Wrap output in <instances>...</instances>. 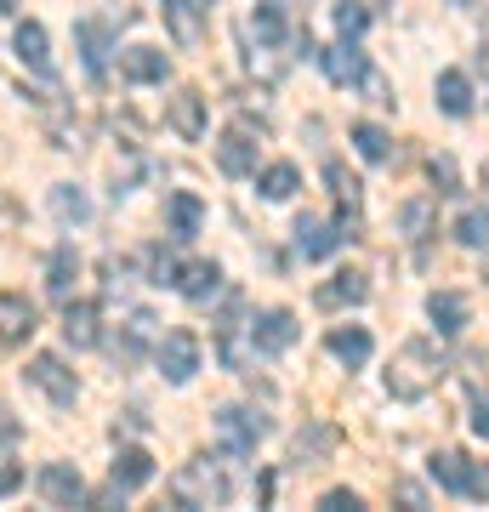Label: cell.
Instances as JSON below:
<instances>
[{
  "mask_svg": "<svg viewBox=\"0 0 489 512\" xmlns=\"http://www.w3.org/2000/svg\"><path fill=\"white\" fill-rule=\"evenodd\" d=\"M23 427H18V416H12V410H6V404H0V444H12L18 439Z\"/></svg>",
  "mask_w": 489,
  "mask_h": 512,
  "instance_id": "cell-39",
  "label": "cell"
},
{
  "mask_svg": "<svg viewBox=\"0 0 489 512\" xmlns=\"http://www.w3.org/2000/svg\"><path fill=\"white\" fill-rule=\"evenodd\" d=\"M433 478L450 495H467V456H461V450H438V456H433Z\"/></svg>",
  "mask_w": 489,
  "mask_h": 512,
  "instance_id": "cell-26",
  "label": "cell"
},
{
  "mask_svg": "<svg viewBox=\"0 0 489 512\" xmlns=\"http://www.w3.org/2000/svg\"><path fill=\"white\" fill-rule=\"evenodd\" d=\"M364 296H370L364 274H336V279L325 285V291H319V302H325V308H342V302H347V308H359Z\"/></svg>",
  "mask_w": 489,
  "mask_h": 512,
  "instance_id": "cell-25",
  "label": "cell"
},
{
  "mask_svg": "<svg viewBox=\"0 0 489 512\" xmlns=\"http://www.w3.org/2000/svg\"><path fill=\"white\" fill-rule=\"evenodd\" d=\"M35 325H40V313H35L29 296H18V291L0 296V342H29Z\"/></svg>",
  "mask_w": 489,
  "mask_h": 512,
  "instance_id": "cell-10",
  "label": "cell"
},
{
  "mask_svg": "<svg viewBox=\"0 0 489 512\" xmlns=\"http://www.w3.org/2000/svg\"><path fill=\"white\" fill-rule=\"evenodd\" d=\"M171 285H177L188 302H211V296H217V285H222V268H217V262H182Z\"/></svg>",
  "mask_w": 489,
  "mask_h": 512,
  "instance_id": "cell-13",
  "label": "cell"
},
{
  "mask_svg": "<svg viewBox=\"0 0 489 512\" xmlns=\"http://www.w3.org/2000/svg\"><path fill=\"white\" fill-rule=\"evenodd\" d=\"M52 211H57L63 222H86V217H91V200H86L74 183H57V188H52Z\"/></svg>",
  "mask_w": 489,
  "mask_h": 512,
  "instance_id": "cell-28",
  "label": "cell"
},
{
  "mask_svg": "<svg viewBox=\"0 0 489 512\" xmlns=\"http://www.w3.org/2000/svg\"><path fill=\"white\" fill-rule=\"evenodd\" d=\"M120 74H126L131 86H160L165 74H171V57L160 46H126L120 52Z\"/></svg>",
  "mask_w": 489,
  "mask_h": 512,
  "instance_id": "cell-7",
  "label": "cell"
},
{
  "mask_svg": "<svg viewBox=\"0 0 489 512\" xmlns=\"http://www.w3.org/2000/svg\"><path fill=\"white\" fill-rule=\"evenodd\" d=\"M148 478H154V456H148L143 444H126V450H120V456H114V467H109V484L114 490H143Z\"/></svg>",
  "mask_w": 489,
  "mask_h": 512,
  "instance_id": "cell-11",
  "label": "cell"
},
{
  "mask_svg": "<svg viewBox=\"0 0 489 512\" xmlns=\"http://www.w3.org/2000/svg\"><path fill=\"white\" fill-rule=\"evenodd\" d=\"M387 143H393V137H387L381 126H370V120H359V126H353V148H359L364 160H376V165H381L387 154H393Z\"/></svg>",
  "mask_w": 489,
  "mask_h": 512,
  "instance_id": "cell-29",
  "label": "cell"
},
{
  "mask_svg": "<svg viewBox=\"0 0 489 512\" xmlns=\"http://www.w3.org/2000/svg\"><path fill=\"white\" fill-rule=\"evenodd\" d=\"M262 433H268V416H256L245 404H222L217 410V439L228 456H251L256 444H262Z\"/></svg>",
  "mask_w": 489,
  "mask_h": 512,
  "instance_id": "cell-3",
  "label": "cell"
},
{
  "mask_svg": "<svg viewBox=\"0 0 489 512\" xmlns=\"http://www.w3.org/2000/svg\"><path fill=\"white\" fill-rule=\"evenodd\" d=\"M74 40H80V57H86V74L91 80H103L109 74V29L103 23H74Z\"/></svg>",
  "mask_w": 489,
  "mask_h": 512,
  "instance_id": "cell-16",
  "label": "cell"
},
{
  "mask_svg": "<svg viewBox=\"0 0 489 512\" xmlns=\"http://www.w3.org/2000/svg\"><path fill=\"white\" fill-rule=\"evenodd\" d=\"M438 348L433 342H404L399 353H393V370H387V393L393 399H427L438 387Z\"/></svg>",
  "mask_w": 489,
  "mask_h": 512,
  "instance_id": "cell-1",
  "label": "cell"
},
{
  "mask_svg": "<svg viewBox=\"0 0 489 512\" xmlns=\"http://www.w3.org/2000/svg\"><path fill=\"white\" fill-rule=\"evenodd\" d=\"M251 342H256L262 353H285L290 342H296V313H290V308H268V313H256Z\"/></svg>",
  "mask_w": 489,
  "mask_h": 512,
  "instance_id": "cell-9",
  "label": "cell"
},
{
  "mask_svg": "<svg viewBox=\"0 0 489 512\" xmlns=\"http://www.w3.org/2000/svg\"><path fill=\"white\" fill-rule=\"evenodd\" d=\"M455 239L472 245V251H484V245H489V217H484V211H461V217H455Z\"/></svg>",
  "mask_w": 489,
  "mask_h": 512,
  "instance_id": "cell-31",
  "label": "cell"
},
{
  "mask_svg": "<svg viewBox=\"0 0 489 512\" xmlns=\"http://www.w3.org/2000/svg\"><path fill=\"white\" fill-rule=\"evenodd\" d=\"M217 165L228 171V177H251L256 171V143H251V126H245V120L217 143Z\"/></svg>",
  "mask_w": 489,
  "mask_h": 512,
  "instance_id": "cell-12",
  "label": "cell"
},
{
  "mask_svg": "<svg viewBox=\"0 0 489 512\" xmlns=\"http://www.w3.org/2000/svg\"><path fill=\"white\" fill-rule=\"evenodd\" d=\"M165 222H171V239H194V234H200V222H205V205L194 200V194H171Z\"/></svg>",
  "mask_w": 489,
  "mask_h": 512,
  "instance_id": "cell-22",
  "label": "cell"
},
{
  "mask_svg": "<svg viewBox=\"0 0 489 512\" xmlns=\"http://www.w3.org/2000/svg\"><path fill=\"white\" fill-rule=\"evenodd\" d=\"M319 63H325V74L336 80V86H359V80H364V52L353 46V40H342V46L319 52Z\"/></svg>",
  "mask_w": 489,
  "mask_h": 512,
  "instance_id": "cell-19",
  "label": "cell"
},
{
  "mask_svg": "<svg viewBox=\"0 0 489 512\" xmlns=\"http://www.w3.org/2000/svg\"><path fill=\"white\" fill-rule=\"evenodd\" d=\"M165 120H171V131H177L182 143H200V137H205V97L194 92V86H182V92L171 97Z\"/></svg>",
  "mask_w": 489,
  "mask_h": 512,
  "instance_id": "cell-8",
  "label": "cell"
},
{
  "mask_svg": "<svg viewBox=\"0 0 489 512\" xmlns=\"http://www.w3.org/2000/svg\"><path fill=\"white\" fill-rule=\"evenodd\" d=\"M12 46H18V63H23V69L52 74V40H46V29H40L35 18L18 23V40H12Z\"/></svg>",
  "mask_w": 489,
  "mask_h": 512,
  "instance_id": "cell-15",
  "label": "cell"
},
{
  "mask_svg": "<svg viewBox=\"0 0 489 512\" xmlns=\"http://www.w3.org/2000/svg\"><path fill=\"white\" fill-rule=\"evenodd\" d=\"M399 228H404V239H427V228H433V200H410L399 211Z\"/></svg>",
  "mask_w": 489,
  "mask_h": 512,
  "instance_id": "cell-32",
  "label": "cell"
},
{
  "mask_svg": "<svg viewBox=\"0 0 489 512\" xmlns=\"http://www.w3.org/2000/svg\"><path fill=\"white\" fill-rule=\"evenodd\" d=\"M427 313H433L438 336H461V330H467V319H472L467 296H455V291H433V296H427Z\"/></svg>",
  "mask_w": 489,
  "mask_h": 512,
  "instance_id": "cell-17",
  "label": "cell"
},
{
  "mask_svg": "<svg viewBox=\"0 0 489 512\" xmlns=\"http://www.w3.org/2000/svg\"><path fill=\"white\" fill-rule=\"evenodd\" d=\"M63 342H69V348H97V342H103L91 302H63Z\"/></svg>",
  "mask_w": 489,
  "mask_h": 512,
  "instance_id": "cell-14",
  "label": "cell"
},
{
  "mask_svg": "<svg viewBox=\"0 0 489 512\" xmlns=\"http://www.w3.org/2000/svg\"><path fill=\"white\" fill-rule=\"evenodd\" d=\"M450 6H472V0H450Z\"/></svg>",
  "mask_w": 489,
  "mask_h": 512,
  "instance_id": "cell-43",
  "label": "cell"
},
{
  "mask_svg": "<svg viewBox=\"0 0 489 512\" xmlns=\"http://www.w3.org/2000/svg\"><path fill=\"white\" fill-rule=\"evenodd\" d=\"M0 12H12V0H0Z\"/></svg>",
  "mask_w": 489,
  "mask_h": 512,
  "instance_id": "cell-42",
  "label": "cell"
},
{
  "mask_svg": "<svg viewBox=\"0 0 489 512\" xmlns=\"http://www.w3.org/2000/svg\"><path fill=\"white\" fill-rule=\"evenodd\" d=\"M74 274H80V256H74V245H63V251L52 256V268H46V285H52V296H57V302H69Z\"/></svg>",
  "mask_w": 489,
  "mask_h": 512,
  "instance_id": "cell-27",
  "label": "cell"
},
{
  "mask_svg": "<svg viewBox=\"0 0 489 512\" xmlns=\"http://www.w3.org/2000/svg\"><path fill=\"white\" fill-rule=\"evenodd\" d=\"M467 495L489 501V467H484V461H467Z\"/></svg>",
  "mask_w": 489,
  "mask_h": 512,
  "instance_id": "cell-36",
  "label": "cell"
},
{
  "mask_svg": "<svg viewBox=\"0 0 489 512\" xmlns=\"http://www.w3.org/2000/svg\"><path fill=\"white\" fill-rule=\"evenodd\" d=\"M160 370H165L171 387L194 382V370H200V336H194V330H165L160 336Z\"/></svg>",
  "mask_w": 489,
  "mask_h": 512,
  "instance_id": "cell-5",
  "label": "cell"
},
{
  "mask_svg": "<svg viewBox=\"0 0 489 512\" xmlns=\"http://www.w3.org/2000/svg\"><path fill=\"white\" fill-rule=\"evenodd\" d=\"M330 353H336V359H342L347 370L370 365V330H359V325H347V330H330Z\"/></svg>",
  "mask_w": 489,
  "mask_h": 512,
  "instance_id": "cell-23",
  "label": "cell"
},
{
  "mask_svg": "<svg viewBox=\"0 0 489 512\" xmlns=\"http://www.w3.org/2000/svg\"><path fill=\"white\" fill-rule=\"evenodd\" d=\"M256 188H262V200H290V194H296V188H302V171H296V165H268V171H262V177H256Z\"/></svg>",
  "mask_w": 489,
  "mask_h": 512,
  "instance_id": "cell-24",
  "label": "cell"
},
{
  "mask_svg": "<svg viewBox=\"0 0 489 512\" xmlns=\"http://www.w3.org/2000/svg\"><path fill=\"white\" fill-rule=\"evenodd\" d=\"M251 35H256V46H279V40L290 35V18H285L279 0H262V6L251 12Z\"/></svg>",
  "mask_w": 489,
  "mask_h": 512,
  "instance_id": "cell-21",
  "label": "cell"
},
{
  "mask_svg": "<svg viewBox=\"0 0 489 512\" xmlns=\"http://www.w3.org/2000/svg\"><path fill=\"white\" fill-rule=\"evenodd\" d=\"M29 382L46 393L52 404H74V393H80V382H74V370L57 359V353H35L29 359Z\"/></svg>",
  "mask_w": 489,
  "mask_h": 512,
  "instance_id": "cell-6",
  "label": "cell"
},
{
  "mask_svg": "<svg viewBox=\"0 0 489 512\" xmlns=\"http://www.w3.org/2000/svg\"><path fill=\"white\" fill-rule=\"evenodd\" d=\"M325 177H330V188H336V200H342L347 211H359V200H364V183H359V177H353V171H342L336 160L325 165Z\"/></svg>",
  "mask_w": 489,
  "mask_h": 512,
  "instance_id": "cell-30",
  "label": "cell"
},
{
  "mask_svg": "<svg viewBox=\"0 0 489 512\" xmlns=\"http://www.w3.org/2000/svg\"><path fill=\"white\" fill-rule=\"evenodd\" d=\"M472 433H478V439H489V404H478V410H472Z\"/></svg>",
  "mask_w": 489,
  "mask_h": 512,
  "instance_id": "cell-40",
  "label": "cell"
},
{
  "mask_svg": "<svg viewBox=\"0 0 489 512\" xmlns=\"http://www.w3.org/2000/svg\"><path fill=\"white\" fill-rule=\"evenodd\" d=\"M336 245H342V234H336L330 222H319V217H302V222H296V251L308 256V262H325Z\"/></svg>",
  "mask_w": 489,
  "mask_h": 512,
  "instance_id": "cell-18",
  "label": "cell"
},
{
  "mask_svg": "<svg viewBox=\"0 0 489 512\" xmlns=\"http://www.w3.org/2000/svg\"><path fill=\"white\" fill-rule=\"evenodd\" d=\"M35 484H40V501H46V507H91L86 478L74 473L69 461H46Z\"/></svg>",
  "mask_w": 489,
  "mask_h": 512,
  "instance_id": "cell-4",
  "label": "cell"
},
{
  "mask_svg": "<svg viewBox=\"0 0 489 512\" xmlns=\"http://www.w3.org/2000/svg\"><path fill=\"white\" fill-rule=\"evenodd\" d=\"M319 507H325V512H364V501H359L353 490H330L325 501H319Z\"/></svg>",
  "mask_w": 489,
  "mask_h": 512,
  "instance_id": "cell-35",
  "label": "cell"
},
{
  "mask_svg": "<svg viewBox=\"0 0 489 512\" xmlns=\"http://www.w3.org/2000/svg\"><path fill=\"white\" fill-rule=\"evenodd\" d=\"M438 109L455 114V120H467L472 114V80L461 69H444L438 74Z\"/></svg>",
  "mask_w": 489,
  "mask_h": 512,
  "instance_id": "cell-20",
  "label": "cell"
},
{
  "mask_svg": "<svg viewBox=\"0 0 489 512\" xmlns=\"http://www.w3.org/2000/svg\"><path fill=\"white\" fill-rule=\"evenodd\" d=\"M433 183H444L438 194H455V160H450V154H438V160H433Z\"/></svg>",
  "mask_w": 489,
  "mask_h": 512,
  "instance_id": "cell-37",
  "label": "cell"
},
{
  "mask_svg": "<svg viewBox=\"0 0 489 512\" xmlns=\"http://www.w3.org/2000/svg\"><path fill=\"white\" fill-rule=\"evenodd\" d=\"M18 484H23V467H18V461H0V501L18 490Z\"/></svg>",
  "mask_w": 489,
  "mask_h": 512,
  "instance_id": "cell-38",
  "label": "cell"
},
{
  "mask_svg": "<svg viewBox=\"0 0 489 512\" xmlns=\"http://www.w3.org/2000/svg\"><path fill=\"white\" fill-rule=\"evenodd\" d=\"M484 279H489V245H484Z\"/></svg>",
  "mask_w": 489,
  "mask_h": 512,
  "instance_id": "cell-41",
  "label": "cell"
},
{
  "mask_svg": "<svg viewBox=\"0 0 489 512\" xmlns=\"http://www.w3.org/2000/svg\"><path fill=\"white\" fill-rule=\"evenodd\" d=\"M330 444H336V433H330V427H313L308 439H296V461H302V467H308L313 456H325Z\"/></svg>",
  "mask_w": 489,
  "mask_h": 512,
  "instance_id": "cell-34",
  "label": "cell"
},
{
  "mask_svg": "<svg viewBox=\"0 0 489 512\" xmlns=\"http://www.w3.org/2000/svg\"><path fill=\"white\" fill-rule=\"evenodd\" d=\"M171 501H177L182 512L217 507V501H228V478L217 473V461H211V456H200V461H188V467L171 478Z\"/></svg>",
  "mask_w": 489,
  "mask_h": 512,
  "instance_id": "cell-2",
  "label": "cell"
},
{
  "mask_svg": "<svg viewBox=\"0 0 489 512\" xmlns=\"http://www.w3.org/2000/svg\"><path fill=\"white\" fill-rule=\"evenodd\" d=\"M336 29H342V40H359L370 29V12H364L359 0H336Z\"/></svg>",
  "mask_w": 489,
  "mask_h": 512,
  "instance_id": "cell-33",
  "label": "cell"
}]
</instances>
